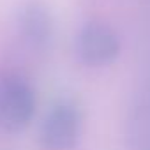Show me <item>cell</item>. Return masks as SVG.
Listing matches in <instances>:
<instances>
[{
  "label": "cell",
  "mask_w": 150,
  "mask_h": 150,
  "mask_svg": "<svg viewBox=\"0 0 150 150\" xmlns=\"http://www.w3.org/2000/svg\"><path fill=\"white\" fill-rule=\"evenodd\" d=\"M122 44L118 34L103 21L85 23L76 35V53L85 65L106 67L117 60Z\"/></svg>",
  "instance_id": "3"
},
{
  "label": "cell",
  "mask_w": 150,
  "mask_h": 150,
  "mask_svg": "<svg viewBox=\"0 0 150 150\" xmlns=\"http://www.w3.org/2000/svg\"><path fill=\"white\" fill-rule=\"evenodd\" d=\"M35 92L20 74L0 76V129L6 132L25 131L35 115Z\"/></svg>",
  "instance_id": "1"
},
{
  "label": "cell",
  "mask_w": 150,
  "mask_h": 150,
  "mask_svg": "<svg viewBox=\"0 0 150 150\" xmlns=\"http://www.w3.org/2000/svg\"><path fill=\"white\" fill-rule=\"evenodd\" d=\"M81 134V111L69 101L57 103L41 125V143L46 150H72Z\"/></svg>",
  "instance_id": "2"
},
{
  "label": "cell",
  "mask_w": 150,
  "mask_h": 150,
  "mask_svg": "<svg viewBox=\"0 0 150 150\" xmlns=\"http://www.w3.org/2000/svg\"><path fill=\"white\" fill-rule=\"evenodd\" d=\"M18 28L23 41L34 50H46L53 39V16L41 0H28L20 9Z\"/></svg>",
  "instance_id": "4"
}]
</instances>
